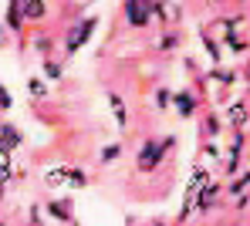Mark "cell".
<instances>
[{
	"instance_id": "8992f818",
	"label": "cell",
	"mask_w": 250,
	"mask_h": 226,
	"mask_svg": "<svg viewBox=\"0 0 250 226\" xmlns=\"http://www.w3.org/2000/svg\"><path fill=\"white\" fill-rule=\"evenodd\" d=\"M108 105H112V112H115V122H119V129H128V108H125L122 94L119 91H108Z\"/></svg>"
},
{
	"instance_id": "ffe728a7",
	"label": "cell",
	"mask_w": 250,
	"mask_h": 226,
	"mask_svg": "<svg viewBox=\"0 0 250 226\" xmlns=\"http://www.w3.org/2000/svg\"><path fill=\"white\" fill-rule=\"evenodd\" d=\"M156 105L166 108V105H169V91H159V94H156Z\"/></svg>"
},
{
	"instance_id": "7a4b0ae2",
	"label": "cell",
	"mask_w": 250,
	"mask_h": 226,
	"mask_svg": "<svg viewBox=\"0 0 250 226\" xmlns=\"http://www.w3.org/2000/svg\"><path fill=\"white\" fill-rule=\"evenodd\" d=\"M152 10H156V3H149V0H125V17L132 27H146Z\"/></svg>"
},
{
	"instance_id": "6da1fadb",
	"label": "cell",
	"mask_w": 250,
	"mask_h": 226,
	"mask_svg": "<svg viewBox=\"0 0 250 226\" xmlns=\"http://www.w3.org/2000/svg\"><path fill=\"white\" fill-rule=\"evenodd\" d=\"M172 142H176V138H163V142L149 138V142L139 149V172H149V169H156V166L163 162V155H166L169 149H172Z\"/></svg>"
},
{
	"instance_id": "7c38bea8",
	"label": "cell",
	"mask_w": 250,
	"mask_h": 226,
	"mask_svg": "<svg viewBox=\"0 0 250 226\" xmlns=\"http://www.w3.org/2000/svg\"><path fill=\"white\" fill-rule=\"evenodd\" d=\"M230 122H233L237 129H244V125H247V108H244V105H233V108H230Z\"/></svg>"
},
{
	"instance_id": "2e32d148",
	"label": "cell",
	"mask_w": 250,
	"mask_h": 226,
	"mask_svg": "<svg viewBox=\"0 0 250 226\" xmlns=\"http://www.w3.org/2000/svg\"><path fill=\"white\" fill-rule=\"evenodd\" d=\"M14 108V98H10V91L0 85V112H10Z\"/></svg>"
},
{
	"instance_id": "5bb4252c",
	"label": "cell",
	"mask_w": 250,
	"mask_h": 226,
	"mask_svg": "<svg viewBox=\"0 0 250 226\" xmlns=\"http://www.w3.org/2000/svg\"><path fill=\"white\" fill-rule=\"evenodd\" d=\"M27 91H31V98H44L47 94V85H44L41 78H31L27 81Z\"/></svg>"
},
{
	"instance_id": "3957f363",
	"label": "cell",
	"mask_w": 250,
	"mask_h": 226,
	"mask_svg": "<svg viewBox=\"0 0 250 226\" xmlns=\"http://www.w3.org/2000/svg\"><path fill=\"white\" fill-rule=\"evenodd\" d=\"M95 27H98V17H84V20H78V24H75V31L68 34V44H64V47H68V54H75V51L91 38V31H95Z\"/></svg>"
},
{
	"instance_id": "ba28073f",
	"label": "cell",
	"mask_w": 250,
	"mask_h": 226,
	"mask_svg": "<svg viewBox=\"0 0 250 226\" xmlns=\"http://www.w3.org/2000/svg\"><path fill=\"white\" fill-rule=\"evenodd\" d=\"M21 14H24V20H44L47 17V3L44 0H24Z\"/></svg>"
},
{
	"instance_id": "d6986e66",
	"label": "cell",
	"mask_w": 250,
	"mask_h": 226,
	"mask_svg": "<svg viewBox=\"0 0 250 226\" xmlns=\"http://www.w3.org/2000/svg\"><path fill=\"white\" fill-rule=\"evenodd\" d=\"M44 71H47V78H61V68H58L54 61H47V64H44Z\"/></svg>"
},
{
	"instance_id": "e0dca14e",
	"label": "cell",
	"mask_w": 250,
	"mask_h": 226,
	"mask_svg": "<svg viewBox=\"0 0 250 226\" xmlns=\"http://www.w3.org/2000/svg\"><path fill=\"white\" fill-rule=\"evenodd\" d=\"M10 179H14V169H10V162H0V186H7Z\"/></svg>"
},
{
	"instance_id": "7402d4cb",
	"label": "cell",
	"mask_w": 250,
	"mask_h": 226,
	"mask_svg": "<svg viewBox=\"0 0 250 226\" xmlns=\"http://www.w3.org/2000/svg\"><path fill=\"white\" fill-rule=\"evenodd\" d=\"M0 155H7V149H3V145H0Z\"/></svg>"
},
{
	"instance_id": "9c48e42d",
	"label": "cell",
	"mask_w": 250,
	"mask_h": 226,
	"mask_svg": "<svg viewBox=\"0 0 250 226\" xmlns=\"http://www.w3.org/2000/svg\"><path fill=\"white\" fill-rule=\"evenodd\" d=\"M47 213H51V216H58L61 223H71V216H75V213H71V199H61V203H47Z\"/></svg>"
},
{
	"instance_id": "5b68a950",
	"label": "cell",
	"mask_w": 250,
	"mask_h": 226,
	"mask_svg": "<svg viewBox=\"0 0 250 226\" xmlns=\"http://www.w3.org/2000/svg\"><path fill=\"white\" fill-rule=\"evenodd\" d=\"M216 196H220V182H209V186H203V189L193 196V206H200V209L207 213L209 206H213V199H216Z\"/></svg>"
},
{
	"instance_id": "4fadbf2b",
	"label": "cell",
	"mask_w": 250,
	"mask_h": 226,
	"mask_svg": "<svg viewBox=\"0 0 250 226\" xmlns=\"http://www.w3.org/2000/svg\"><path fill=\"white\" fill-rule=\"evenodd\" d=\"M68 186L71 189H82V186H88V176H84L82 169H68Z\"/></svg>"
},
{
	"instance_id": "277c9868",
	"label": "cell",
	"mask_w": 250,
	"mask_h": 226,
	"mask_svg": "<svg viewBox=\"0 0 250 226\" xmlns=\"http://www.w3.org/2000/svg\"><path fill=\"white\" fill-rule=\"evenodd\" d=\"M21 142H24V135H21L10 122H0V145L7 149V155H10L14 149H21Z\"/></svg>"
},
{
	"instance_id": "8fae6325",
	"label": "cell",
	"mask_w": 250,
	"mask_h": 226,
	"mask_svg": "<svg viewBox=\"0 0 250 226\" xmlns=\"http://www.w3.org/2000/svg\"><path fill=\"white\" fill-rule=\"evenodd\" d=\"M21 24H24L21 3H10V7H7V27H10V31H21Z\"/></svg>"
},
{
	"instance_id": "ac0fdd59",
	"label": "cell",
	"mask_w": 250,
	"mask_h": 226,
	"mask_svg": "<svg viewBox=\"0 0 250 226\" xmlns=\"http://www.w3.org/2000/svg\"><path fill=\"white\" fill-rule=\"evenodd\" d=\"M159 10H163V20H176V17H179V14H176V7H172V3H163V7H159Z\"/></svg>"
},
{
	"instance_id": "9a60e30c",
	"label": "cell",
	"mask_w": 250,
	"mask_h": 226,
	"mask_svg": "<svg viewBox=\"0 0 250 226\" xmlns=\"http://www.w3.org/2000/svg\"><path fill=\"white\" fill-rule=\"evenodd\" d=\"M122 155V145H105V152H102V162H112V159H119Z\"/></svg>"
},
{
	"instance_id": "52a82bcc",
	"label": "cell",
	"mask_w": 250,
	"mask_h": 226,
	"mask_svg": "<svg viewBox=\"0 0 250 226\" xmlns=\"http://www.w3.org/2000/svg\"><path fill=\"white\" fill-rule=\"evenodd\" d=\"M227 192H230L233 199H244V196L250 192V169H244L240 176H233V179H230V186H227Z\"/></svg>"
},
{
	"instance_id": "30bf717a",
	"label": "cell",
	"mask_w": 250,
	"mask_h": 226,
	"mask_svg": "<svg viewBox=\"0 0 250 226\" xmlns=\"http://www.w3.org/2000/svg\"><path fill=\"white\" fill-rule=\"evenodd\" d=\"M172 101H176V108H179V115H183V118H189V115H193V108H196V101L189 98V91H179Z\"/></svg>"
},
{
	"instance_id": "44dd1931",
	"label": "cell",
	"mask_w": 250,
	"mask_h": 226,
	"mask_svg": "<svg viewBox=\"0 0 250 226\" xmlns=\"http://www.w3.org/2000/svg\"><path fill=\"white\" fill-rule=\"evenodd\" d=\"M203 44H207V51L213 54V61H220V51H216V44H213V41H203Z\"/></svg>"
},
{
	"instance_id": "603a6c76",
	"label": "cell",
	"mask_w": 250,
	"mask_h": 226,
	"mask_svg": "<svg viewBox=\"0 0 250 226\" xmlns=\"http://www.w3.org/2000/svg\"><path fill=\"white\" fill-rule=\"evenodd\" d=\"M0 226H3V223H0Z\"/></svg>"
}]
</instances>
